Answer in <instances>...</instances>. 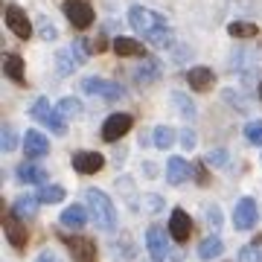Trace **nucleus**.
<instances>
[{"label":"nucleus","instance_id":"nucleus-24","mask_svg":"<svg viewBox=\"0 0 262 262\" xmlns=\"http://www.w3.org/2000/svg\"><path fill=\"white\" fill-rule=\"evenodd\" d=\"M114 53L117 56H143V44L140 41H134V38H114Z\"/></svg>","mask_w":262,"mask_h":262},{"label":"nucleus","instance_id":"nucleus-19","mask_svg":"<svg viewBox=\"0 0 262 262\" xmlns=\"http://www.w3.org/2000/svg\"><path fill=\"white\" fill-rule=\"evenodd\" d=\"M18 178L24 184H47V169L44 166H35V163H20L18 166Z\"/></svg>","mask_w":262,"mask_h":262},{"label":"nucleus","instance_id":"nucleus-37","mask_svg":"<svg viewBox=\"0 0 262 262\" xmlns=\"http://www.w3.org/2000/svg\"><path fill=\"white\" fill-rule=\"evenodd\" d=\"M207 225L213 227V230H219V227H222V210H219V207H207Z\"/></svg>","mask_w":262,"mask_h":262},{"label":"nucleus","instance_id":"nucleus-13","mask_svg":"<svg viewBox=\"0 0 262 262\" xmlns=\"http://www.w3.org/2000/svg\"><path fill=\"white\" fill-rule=\"evenodd\" d=\"M189 230H192V222H189L187 210L175 207V210H172V215H169V236H172L175 242H187Z\"/></svg>","mask_w":262,"mask_h":262},{"label":"nucleus","instance_id":"nucleus-20","mask_svg":"<svg viewBox=\"0 0 262 262\" xmlns=\"http://www.w3.org/2000/svg\"><path fill=\"white\" fill-rule=\"evenodd\" d=\"M61 225L64 227H73V230H79V227L88 225V210H84L82 204H70L61 213Z\"/></svg>","mask_w":262,"mask_h":262},{"label":"nucleus","instance_id":"nucleus-3","mask_svg":"<svg viewBox=\"0 0 262 262\" xmlns=\"http://www.w3.org/2000/svg\"><path fill=\"white\" fill-rule=\"evenodd\" d=\"M29 114H32V120H38L41 125H47L53 134H67V122H64V117L58 114V108H53L50 105V99H35V105L29 108Z\"/></svg>","mask_w":262,"mask_h":262},{"label":"nucleus","instance_id":"nucleus-35","mask_svg":"<svg viewBox=\"0 0 262 262\" xmlns=\"http://www.w3.org/2000/svg\"><path fill=\"white\" fill-rule=\"evenodd\" d=\"M38 29H41V38H44V41H56L58 38V29L53 27L47 18H38Z\"/></svg>","mask_w":262,"mask_h":262},{"label":"nucleus","instance_id":"nucleus-33","mask_svg":"<svg viewBox=\"0 0 262 262\" xmlns=\"http://www.w3.org/2000/svg\"><path fill=\"white\" fill-rule=\"evenodd\" d=\"M245 137L253 143V146H262V120H253L245 125Z\"/></svg>","mask_w":262,"mask_h":262},{"label":"nucleus","instance_id":"nucleus-16","mask_svg":"<svg viewBox=\"0 0 262 262\" xmlns=\"http://www.w3.org/2000/svg\"><path fill=\"white\" fill-rule=\"evenodd\" d=\"M189 163L184 158H169V163H166V181L172 184V187H181L184 181L189 178Z\"/></svg>","mask_w":262,"mask_h":262},{"label":"nucleus","instance_id":"nucleus-1","mask_svg":"<svg viewBox=\"0 0 262 262\" xmlns=\"http://www.w3.org/2000/svg\"><path fill=\"white\" fill-rule=\"evenodd\" d=\"M128 24L134 27V32H140V35L149 41L151 47L166 50V47H172V41H175L166 18L158 15V12L146 9V6H131L128 9Z\"/></svg>","mask_w":262,"mask_h":262},{"label":"nucleus","instance_id":"nucleus-29","mask_svg":"<svg viewBox=\"0 0 262 262\" xmlns=\"http://www.w3.org/2000/svg\"><path fill=\"white\" fill-rule=\"evenodd\" d=\"M172 143H175V131L169 128V125H158V128H155V149L166 151Z\"/></svg>","mask_w":262,"mask_h":262},{"label":"nucleus","instance_id":"nucleus-17","mask_svg":"<svg viewBox=\"0 0 262 262\" xmlns=\"http://www.w3.org/2000/svg\"><path fill=\"white\" fill-rule=\"evenodd\" d=\"M187 82H189L192 91H210L213 82H215V76H213L210 67H192V70L187 73Z\"/></svg>","mask_w":262,"mask_h":262},{"label":"nucleus","instance_id":"nucleus-39","mask_svg":"<svg viewBox=\"0 0 262 262\" xmlns=\"http://www.w3.org/2000/svg\"><path fill=\"white\" fill-rule=\"evenodd\" d=\"M181 143H184V149H192V146H195V131L184 128L181 131Z\"/></svg>","mask_w":262,"mask_h":262},{"label":"nucleus","instance_id":"nucleus-6","mask_svg":"<svg viewBox=\"0 0 262 262\" xmlns=\"http://www.w3.org/2000/svg\"><path fill=\"white\" fill-rule=\"evenodd\" d=\"M131 125H134L131 114H111V117L102 122V140L105 143H117L120 137H125V134L131 131Z\"/></svg>","mask_w":262,"mask_h":262},{"label":"nucleus","instance_id":"nucleus-31","mask_svg":"<svg viewBox=\"0 0 262 262\" xmlns=\"http://www.w3.org/2000/svg\"><path fill=\"white\" fill-rule=\"evenodd\" d=\"M58 114L61 117H79L82 114V102L79 99H73V96H64V99H58Z\"/></svg>","mask_w":262,"mask_h":262},{"label":"nucleus","instance_id":"nucleus-2","mask_svg":"<svg viewBox=\"0 0 262 262\" xmlns=\"http://www.w3.org/2000/svg\"><path fill=\"white\" fill-rule=\"evenodd\" d=\"M88 210H91V219L96 222L99 230H108V233L117 230V210L102 189H88Z\"/></svg>","mask_w":262,"mask_h":262},{"label":"nucleus","instance_id":"nucleus-28","mask_svg":"<svg viewBox=\"0 0 262 262\" xmlns=\"http://www.w3.org/2000/svg\"><path fill=\"white\" fill-rule=\"evenodd\" d=\"M172 105L181 111V117H184V120H195V105H192V99H187V96L181 94V91H175V94H172Z\"/></svg>","mask_w":262,"mask_h":262},{"label":"nucleus","instance_id":"nucleus-38","mask_svg":"<svg viewBox=\"0 0 262 262\" xmlns=\"http://www.w3.org/2000/svg\"><path fill=\"white\" fill-rule=\"evenodd\" d=\"M35 262H61V256H58L56 251H50V248H44V251L38 253V259Z\"/></svg>","mask_w":262,"mask_h":262},{"label":"nucleus","instance_id":"nucleus-11","mask_svg":"<svg viewBox=\"0 0 262 262\" xmlns=\"http://www.w3.org/2000/svg\"><path fill=\"white\" fill-rule=\"evenodd\" d=\"M3 230H6V239L12 242V248H18V251H24V248H27L29 233H27V227L20 225V219L15 213L3 215Z\"/></svg>","mask_w":262,"mask_h":262},{"label":"nucleus","instance_id":"nucleus-30","mask_svg":"<svg viewBox=\"0 0 262 262\" xmlns=\"http://www.w3.org/2000/svg\"><path fill=\"white\" fill-rule=\"evenodd\" d=\"M117 189H122V198H125V204L131 207V210H137V195H134V181L131 178H117Z\"/></svg>","mask_w":262,"mask_h":262},{"label":"nucleus","instance_id":"nucleus-34","mask_svg":"<svg viewBox=\"0 0 262 262\" xmlns=\"http://www.w3.org/2000/svg\"><path fill=\"white\" fill-rule=\"evenodd\" d=\"M239 262H262V248L259 245L242 248V251H239Z\"/></svg>","mask_w":262,"mask_h":262},{"label":"nucleus","instance_id":"nucleus-26","mask_svg":"<svg viewBox=\"0 0 262 262\" xmlns=\"http://www.w3.org/2000/svg\"><path fill=\"white\" fill-rule=\"evenodd\" d=\"M64 187H58V184H44V187L38 189V201L41 204H58V201H64Z\"/></svg>","mask_w":262,"mask_h":262},{"label":"nucleus","instance_id":"nucleus-43","mask_svg":"<svg viewBox=\"0 0 262 262\" xmlns=\"http://www.w3.org/2000/svg\"><path fill=\"white\" fill-rule=\"evenodd\" d=\"M259 99H262V82H259Z\"/></svg>","mask_w":262,"mask_h":262},{"label":"nucleus","instance_id":"nucleus-23","mask_svg":"<svg viewBox=\"0 0 262 262\" xmlns=\"http://www.w3.org/2000/svg\"><path fill=\"white\" fill-rule=\"evenodd\" d=\"M38 195H20L15 204H12V213L18 215V219H32V215L38 213Z\"/></svg>","mask_w":262,"mask_h":262},{"label":"nucleus","instance_id":"nucleus-5","mask_svg":"<svg viewBox=\"0 0 262 262\" xmlns=\"http://www.w3.org/2000/svg\"><path fill=\"white\" fill-rule=\"evenodd\" d=\"M84 61H88V53H84V41H76V44H70V47L58 50L56 53V67L61 76H70L76 70V67H82Z\"/></svg>","mask_w":262,"mask_h":262},{"label":"nucleus","instance_id":"nucleus-9","mask_svg":"<svg viewBox=\"0 0 262 262\" xmlns=\"http://www.w3.org/2000/svg\"><path fill=\"white\" fill-rule=\"evenodd\" d=\"M64 245L73 251V262H96V242L84 236H67Z\"/></svg>","mask_w":262,"mask_h":262},{"label":"nucleus","instance_id":"nucleus-41","mask_svg":"<svg viewBox=\"0 0 262 262\" xmlns=\"http://www.w3.org/2000/svg\"><path fill=\"white\" fill-rule=\"evenodd\" d=\"M192 169H195V178H198V181H201V184H204V181H207V172H204V163H198V166H192Z\"/></svg>","mask_w":262,"mask_h":262},{"label":"nucleus","instance_id":"nucleus-4","mask_svg":"<svg viewBox=\"0 0 262 262\" xmlns=\"http://www.w3.org/2000/svg\"><path fill=\"white\" fill-rule=\"evenodd\" d=\"M82 91L84 94H94V96H102L108 102H117L125 96V88L120 82H111V79H99V76H88L82 82Z\"/></svg>","mask_w":262,"mask_h":262},{"label":"nucleus","instance_id":"nucleus-22","mask_svg":"<svg viewBox=\"0 0 262 262\" xmlns=\"http://www.w3.org/2000/svg\"><path fill=\"white\" fill-rule=\"evenodd\" d=\"M3 70H6V76H9L12 82H18V84L27 82V76H24V58L18 53H9V56L3 58Z\"/></svg>","mask_w":262,"mask_h":262},{"label":"nucleus","instance_id":"nucleus-18","mask_svg":"<svg viewBox=\"0 0 262 262\" xmlns=\"http://www.w3.org/2000/svg\"><path fill=\"white\" fill-rule=\"evenodd\" d=\"M259 67V58H256V53L253 50H236L233 56V70H239V73L245 76H253V70Z\"/></svg>","mask_w":262,"mask_h":262},{"label":"nucleus","instance_id":"nucleus-27","mask_svg":"<svg viewBox=\"0 0 262 262\" xmlns=\"http://www.w3.org/2000/svg\"><path fill=\"white\" fill-rule=\"evenodd\" d=\"M227 32L233 38H256L259 27H256V24H248V20H233V24L227 27Z\"/></svg>","mask_w":262,"mask_h":262},{"label":"nucleus","instance_id":"nucleus-12","mask_svg":"<svg viewBox=\"0 0 262 262\" xmlns=\"http://www.w3.org/2000/svg\"><path fill=\"white\" fill-rule=\"evenodd\" d=\"M6 27H9L18 38H24V41L32 35V24H29L27 12L20 9V6H6Z\"/></svg>","mask_w":262,"mask_h":262},{"label":"nucleus","instance_id":"nucleus-15","mask_svg":"<svg viewBox=\"0 0 262 262\" xmlns=\"http://www.w3.org/2000/svg\"><path fill=\"white\" fill-rule=\"evenodd\" d=\"M24 151H27V158H44V155H50V140L41 131L29 128L24 134Z\"/></svg>","mask_w":262,"mask_h":262},{"label":"nucleus","instance_id":"nucleus-8","mask_svg":"<svg viewBox=\"0 0 262 262\" xmlns=\"http://www.w3.org/2000/svg\"><path fill=\"white\" fill-rule=\"evenodd\" d=\"M256 219H259V210H256V201L253 198L236 201V207H233V227L236 230H251L256 225Z\"/></svg>","mask_w":262,"mask_h":262},{"label":"nucleus","instance_id":"nucleus-36","mask_svg":"<svg viewBox=\"0 0 262 262\" xmlns=\"http://www.w3.org/2000/svg\"><path fill=\"white\" fill-rule=\"evenodd\" d=\"M204 163H210V166H225L227 163V151L225 149H215V151H207Z\"/></svg>","mask_w":262,"mask_h":262},{"label":"nucleus","instance_id":"nucleus-10","mask_svg":"<svg viewBox=\"0 0 262 262\" xmlns=\"http://www.w3.org/2000/svg\"><path fill=\"white\" fill-rule=\"evenodd\" d=\"M146 248H149V256L155 262H163L169 256V245H166V233H163V227L151 225L149 233H146Z\"/></svg>","mask_w":262,"mask_h":262},{"label":"nucleus","instance_id":"nucleus-7","mask_svg":"<svg viewBox=\"0 0 262 262\" xmlns=\"http://www.w3.org/2000/svg\"><path fill=\"white\" fill-rule=\"evenodd\" d=\"M64 15L76 29H88L94 24V9L84 0H64Z\"/></svg>","mask_w":262,"mask_h":262},{"label":"nucleus","instance_id":"nucleus-21","mask_svg":"<svg viewBox=\"0 0 262 262\" xmlns=\"http://www.w3.org/2000/svg\"><path fill=\"white\" fill-rule=\"evenodd\" d=\"M134 79L140 84H151L160 79V64L155 61V58H143V64L134 70Z\"/></svg>","mask_w":262,"mask_h":262},{"label":"nucleus","instance_id":"nucleus-40","mask_svg":"<svg viewBox=\"0 0 262 262\" xmlns=\"http://www.w3.org/2000/svg\"><path fill=\"white\" fill-rule=\"evenodd\" d=\"M143 204L149 207V210H160V198H158V195H149L146 201H143Z\"/></svg>","mask_w":262,"mask_h":262},{"label":"nucleus","instance_id":"nucleus-42","mask_svg":"<svg viewBox=\"0 0 262 262\" xmlns=\"http://www.w3.org/2000/svg\"><path fill=\"white\" fill-rule=\"evenodd\" d=\"M146 175H149V178H155V175H158V166H155V163H146Z\"/></svg>","mask_w":262,"mask_h":262},{"label":"nucleus","instance_id":"nucleus-14","mask_svg":"<svg viewBox=\"0 0 262 262\" xmlns=\"http://www.w3.org/2000/svg\"><path fill=\"white\" fill-rule=\"evenodd\" d=\"M105 166V158L99 151H76L73 155V169L82 172V175H94Z\"/></svg>","mask_w":262,"mask_h":262},{"label":"nucleus","instance_id":"nucleus-32","mask_svg":"<svg viewBox=\"0 0 262 262\" xmlns=\"http://www.w3.org/2000/svg\"><path fill=\"white\" fill-rule=\"evenodd\" d=\"M0 146H3V151L18 149V137H15V128L12 125H3V131H0Z\"/></svg>","mask_w":262,"mask_h":262},{"label":"nucleus","instance_id":"nucleus-25","mask_svg":"<svg viewBox=\"0 0 262 262\" xmlns=\"http://www.w3.org/2000/svg\"><path fill=\"white\" fill-rule=\"evenodd\" d=\"M222 251H225V242L219 239V236H210V239H204V242L198 245V256L201 259H215V256H222Z\"/></svg>","mask_w":262,"mask_h":262}]
</instances>
